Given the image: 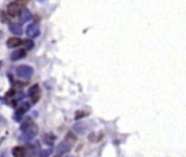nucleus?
<instances>
[{"mask_svg":"<svg viewBox=\"0 0 186 157\" xmlns=\"http://www.w3.org/2000/svg\"><path fill=\"white\" fill-rule=\"evenodd\" d=\"M37 133H38V127L36 126L35 124H33L30 128H27L25 131L22 132V134L20 135L19 140H20L22 143H28V142H31L33 139H35Z\"/></svg>","mask_w":186,"mask_h":157,"instance_id":"obj_1","label":"nucleus"},{"mask_svg":"<svg viewBox=\"0 0 186 157\" xmlns=\"http://www.w3.org/2000/svg\"><path fill=\"white\" fill-rule=\"evenodd\" d=\"M16 73L20 78L22 79H30L34 74V68L32 66L26 65V64H23V65L18 66L16 68Z\"/></svg>","mask_w":186,"mask_h":157,"instance_id":"obj_2","label":"nucleus"},{"mask_svg":"<svg viewBox=\"0 0 186 157\" xmlns=\"http://www.w3.org/2000/svg\"><path fill=\"white\" fill-rule=\"evenodd\" d=\"M27 95H28V98L32 100V102H33L34 104L37 103L38 100L40 99V95H41V90H40V88H39L38 85H34V86H32L31 88L28 89Z\"/></svg>","mask_w":186,"mask_h":157,"instance_id":"obj_3","label":"nucleus"},{"mask_svg":"<svg viewBox=\"0 0 186 157\" xmlns=\"http://www.w3.org/2000/svg\"><path fill=\"white\" fill-rule=\"evenodd\" d=\"M25 33H26V36H27L30 39L37 38V37L40 35V27H39L38 24L32 23V24H30V25H27Z\"/></svg>","mask_w":186,"mask_h":157,"instance_id":"obj_4","label":"nucleus"},{"mask_svg":"<svg viewBox=\"0 0 186 157\" xmlns=\"http://www.w3.org/2000/svg\"><path fill=\"white\" fill-rule=\"evenodd\" d=\"M28 109H30V104L22 103L20 106L18 107V109L14 112V114H13V119H14L16 122H21L22 118H23L24 114H25Z\"/></svg>","mask_w":186,"mask_h":157,"instance_id":"obj_5","label":"nucleus"},{"mask_svg":"<svg viewBox=\"0 0 186 157\" xmlns=\"http://www.w3.org/2000/svg\"><path fill=\"white\" fill-rule=\"evenodd\" d=\"M7 10H8V14L10 16H16V15H19V14H20V12H21L20 5H19V2H16V1L10 2L8 5Z\"/></svg>","mask_w":186,"mask_h":157,"instance_id":"obj_6","label":"nucleus"},{"mask_svg":"<svg viewBox=\"0 0 186 157\" xmlns=\"http://www.w3.org/2000/svg\"><path fill=\"white\" fill-rule=\"evenodd\" d=\"M33 18V14L28 9L24 8L21 10L20 14H19V20H20V23H26V22H30Z\"/></svg>","mask_w":186,"mask_h":157,"instance_id":"obj_7","label":"nucleus"},{"mask_svg":"<svg viewBox=\"0 0 186 157\" xmlns=\"http://www.w3.org/2000/svg\"><path fill=\"white\" fill-rule=\"evenodd\" d=\"M26 56V50L25 49H16V50H14L11 53L10 55V60L13 62L16 61H19V60H22V58H24Z\"/></svg>","mask_w":186,"mask_h":157,"instance_id":"obj_8","label":"nucleus"},{"mask_svg":"<svg viewBox=\"0 0 186 157\" xmlns=\"http://www.w3.org/2000/svg\"><path fill=\"white\" fill-rule=\"evenodd\" d=\"M71 149H72V144H70V143H68V142H65V141H62L61 143H59L56 147V151H57V153H58V155L68 153V152H70Z\"/></svg>","mask_w":186,"mask_h":157,"instance_id":"obj_9","label":"nucleus"},{"mask_svg":"<svg viewBox=\"0 0 186 157\" xmlns=\"http://www.w3.org/2000/svg\"><path fill=\"white\" fill-rule=\"evenodd\" d=\"M30 151L23 146H16L12 149V155L13 157H28Z\"/></svg>","mask_w":186,"mask_h":157,"instance_id":"obj_10","label":"nucleus"},{"mask_svg":"<svg viewBox=\"0 0 186 157\" xmlns=\"http://www.w3.org/2000/svg\"><path fill=\"white\" fill-rule=\"evenodd\" d=\"M5 45H7V47H8L9 49L19 48L20 46L23 45V40L20 38H18V37H11V38H9L8 40H7Z\"/></svg>","mask_w":186,"mask_h":157,"instance_id":"obj_11","label":"nucleus"},{"mask_svg":"<svg viewBox=\"0 0 186 157\" xmlns=\"http://www.w3.org/2000/svg\"><path fill=\"white\" fill-rule=\"evenodd\" d=\"M9 31L16 36H21L23 34V27L20 23H10L9 24Z\"/></svg>","mask_w":186,"mask_h":157,"instance_id":"obj_12","label":"nucleus"},{"mask_svg":"<svg viewBox=\"0 0 186 157\" xmlns=\"http://www.w3.org/2000/svg\"><path fill=\"white\" fill-rule=\"evenodd\" d=\"M33 124H34L33 120H32V119L30 118V117H27V118H26L25 120H24V122H22V124H21V126H20V130H21V131H22V132L25 131V130L27 129V128H30V127H31Z\"/></svg>","mask_w":186,"mask_h":157,"instance_id":"obj_13","label":"nucleus"},{"mask_svg":"<svg viewBox=\"0 0 186 157\" xmlns=\"http://www.w3.org/2000/svg\"><path fill=\"white\" fill-rule=\"evenodd\" d=\"M75 140H76V137H75L72 132H68L65 135V138H64V141L68 142V143H70V144H73L74 142H75Z\"/></svg>","mask_w":186,"mask_h":157,"instance_id":"obj_14","label":"nucleus"},{"mask_svg":"<svg viewBox=\"0 0 186 157\" xmlns=\"http://www.w3.org/2000/svg\"><path fill=\"white\" fill-rule=\"evenodd\" d=\"M56 140V137H54V135H51L50 133H47L46 135H45V138H44V141L46 142L48 145H54V141Z\"/></svg>","mask_w":186,"mask_h":157,"instance_id":"obj_15","label":"nucleus"},{"mask_svg":"<svg viewBox=\"0 0 186 157\" xmlns=\"http://www.w3.org/2000/svg\"><path fill=\"white\" fill-rule=\"evenodd\" d=\"M23 45L25 46V48L27 49V50H32V49L34 48V41L33 39H25V40L23 41Z\"/></svg>","mask_w":186,"mask_h":157,"instance_id":"obj_16","label":"nucleus"},{"mask_svg":"<svg viewBox=\"0 0 186 157\" xmlns=\"http://www.w3.org/2000/svg\"><path fill=\"white\" fill-rule=\"evenodd\" d=\"M50 154H51V149H41L40 153H39V157H49Z\"/></svg>","mask_w":186,"mask_h":157,"instance_id":"obj_17","label":"nucleus"},{"mask_svg":"<svg viewBox=\"0 0 186 157\" xmlns=\"http://www.w3.org/2000/svg\"><path fill=\"white\" fill-rule=\"evenodd\" d=\"M0 124H1V125H5V124H7V120L3 118L1 114H0Z\"/></svg>","mask_w":186,"mask_h":157,"instance_id":"obj_18","label":"nucleus"},{"mask_svg":"<svg viewBox=\"0 0 186 157\" xmlns=\"http://www.w3.org/2000/svg\"><path fill=\"white\" fill-rule=\"evenodd\" d=\"M1 36H2V32L0 31V37H1Z\"/></svg>","mask_w":186,"mask_h":157,"instance_id":"obj_19","label":"nucleus"},{"mask_svg":"<svg viewBox=\"0 0 186 157\" xmlns=\"http://www.w3.org/2000/svg\"><path fill=\"white\" fill-rule=\"evenodd\" d=\"M1 64H2V62L0 61V68H1Z\"/></svg>","mask_w":186,"mask_h":157,"instance_id":"obj_20","label":"nucleus"},{"mask_svg":"<svg viewBox=\"0 0 186 157\" xmlns=\"http://www.w3.org/2000/svg\"><path fill=\"white\" fill-rule=\"evenodd\" d=\"M54 157H60V155H56V156H54Z\"/></svg>","mask_w":186,"mask_h":157,"instance_id":"obj_21","label":"nucleus"},{"mask_svg":"<svg viewBox=\"0 0 186 157\" xmlns=\"http://www.w3.org/2000/svg\"><path fill=\"white\" fill-rule=\"evenodd\" d=\"M65 157H74V156H65Z\"/></svg>","mask_w":186,"mask_h":157,"instance_id":"obj_22","label":"nucleus"}]
</instances>
